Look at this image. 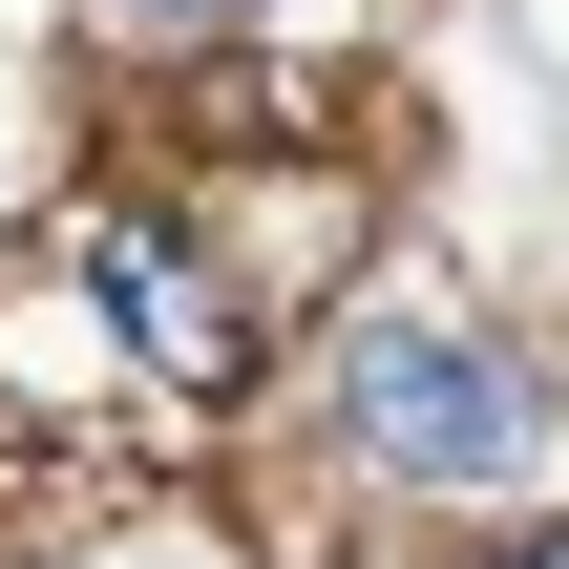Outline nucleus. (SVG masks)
Listing matches in <instances>:
<instances>
[{
    "instance_id": "1",
    "label": "nucleus",
    "mask_w": 569,
    "mask_h": 569,
    "mask_svg": "<svg viewBox=\"0 0 569 569\" xmlns=\"http://www.w3.org/2000/svg\"><path fill=\"white\" fill-rule=\"evenodd\" d=\"M338 443H359L380 486H422V507L549 486V401H528V359H507L486 317H359V338H338Z\"/></svg>"
},
{
    "instance_id": "2",
    "label": "nucleus",
    "mask_w": 569,
    "mask_h": 569,
    "mask_svg": "<svg viewBox=\"0 0 569 569\" xmlns=\"http://www.w3.org/2000/svg\"><path fill=\"white\" fill-rule=\"evenodd\" d=\"M127 422H190V401H169V380H148V338L106 317L84 232L0 253V443H127Z\"/></svg>"
},
{
    "instance_id": "3",
    "label": "nucleus",
    "mask_w": 569,
    "mask_h": 569,
    "mask_svg": "<svg viewBox=\"0 0 569 569\" xmlns=\"http://www.w3.org/2000/svg\"><path fill=\"white\" fill-rule=\"evenodd\" d=\"M63 232H84V274H106V317L148 338V380H169V401L211 422V401L253 380V338H274V317H253V274H232V253H211L190 211H127V190H106V211H63Z\"/></svg>"
},
{
    "instance_id": "4",
    "label": "nucleus",
    "mask_w": 569,
    "mask_h": 569,
    "mask_svg": "<svg viewBox=\"0 0 569 569\" xmlns=\"http://www.w3.org/2000/svg\"><path fill=\"white\" fill-rule=\"evenodd\" d=\"M84 21H127V42H190V21H232V0H84Z\"/></svg>"
},
{
    "instance_id": "5",
    "label": "nucleus",
    "mask_w": 569,
    "mask_h": 569,
    "mask_svg": "<svg viewBox=\"0 0 569 569\" xmlns=\"http://www.w3.org/2000/svg\"><path fill=\"white\" fill-rule=\"evenodd\" d=\"M507 569H569V528H549V549H507Z\"/></svg>"
}]
</instances>
